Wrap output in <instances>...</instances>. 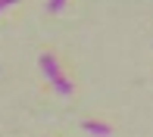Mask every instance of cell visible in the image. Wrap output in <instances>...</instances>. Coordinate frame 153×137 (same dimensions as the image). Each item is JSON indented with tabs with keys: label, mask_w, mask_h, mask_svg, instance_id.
Wrapping results in <instances>:
<instances>
[{
	"label": "cell",
	"mask_w": 153,
	"mask_h": 137,
	"mask_svg": "<svg viewBox=\"0 0 153 137\" xmlns=\"http://www.w3.org/2000/svg\"><path fill=\"white\" fill-rule=\"evenodd\" d=\"M41 72L47 75V81L53 84V91H56L59 97H69V94H72V81L62 78L59 63H56V56H53V53H44V56H41Z\"/></svg>",
	"instance_id": "1"
},
{
	"label": "cell",
	"mask_w": 153,
	"mask_h": 137,
	"mask_svg": "<svg viewBox=\"0 0 153 137\" xmlns=\"http://www.w3.org/2000/svg\"><path fill=\"white\" fill-rule=\"evenodd\" d=\"M13 3H19V0H0V13H3L6 6H13Z\"/></svg>",
	"instance_id": "4"
},
{
	"label": "cell",
	"mask_w": 153,
	"mask_h": 137,
	"mask_svg": "<svg viewBox=\"0 0 153 137\" xmlns=\"http://www.w3.org/2000/svg\"><path fill=\"white\" fill-rule=\"evenodd\" d=\"M85 131H88V134H100V137H106V134H113V128L103 125V122H85Z\"/></svg>",
	"instance_id": "2"
},
{
	"label": "cell",
	"mask_w": 153,
	"mask_h": 137,
	"mask_svg": "<svg viewBox=\"0 0 153 137\" xmlns=\"http://www.w3.org/2000/svg\"><path fill=\"white\" fill-rule=\"evenodd\" d=\"M47 10H50V13H62V10H66V0H50Z\"/></svg>",
	"instance_id": "3"
}]
</instances>
